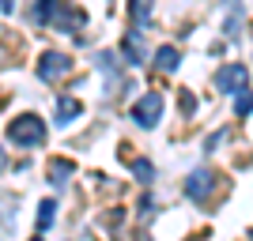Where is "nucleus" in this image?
Here are the masks:
<instances>
[{
  "instance_id": "3",
  "label": "nucleus",
  "mask_w": 253,
  "mask_h": 241,
  "mask_svg": "<svg viewBox=\"0 0 253 241\" xmlns=\"http://www.w3.org/2000/svg\"><path fill=\"white\" fill-rule=\"evenodd\" d=\"M159 113H163V98L151 91V95H144L136 105H132V121H136L140 128H151L159 121Z\"/></svg>"
},
{
  "instance_id": "10",
  "label": "nucleus",
  "mask_w": 253,
  "mask_h": 241,
  "mask_svg": "<svg viewBox=\"0 0 253 241\" xmlns=\"http://www.w3.org/2000/svg\"><path fill=\"white\" fill-rule=\"evenodd\" d=\"M234 109H238V113H250V109H253V95H250V91H242V95H238V102H234Z\"/></svg>"
},
{
  "instance_id": "13",
  "label": "nucleus",
  "mask_w": 253,
  "mask_h": 241,
  "mask_svg": "<svg viewBox=\"0 0 253 241\" xmlns=\"http://www.w3.org/2000/svg\"><path fill=\"white\" fill-rule=\"evenodd\" d=\"M4 166H8V158H4V151H0V170H4Z\"/></svg>"
},
{
  "instance_id": "8",
  "label": "nucleus",
  "mask_w": 253,
  "mask_h": 241,
  "mask_svg": "<svg viewBox=\"0 0 253 241\" xmlns=\"http://www.w3.org/2000/svg\"><path fill=\"white\" fill-rule=\"evenodd\" d=\"M53 215H57V204H53V200H42V204H38V230H49Z\"/></svg>"
},
{
  "instance_id": "12",
  "label": "nucleus",
  "mask_w": 253,
  "mask_h": 241,
  "mask_svg": "<svg viewBox=\"0 0 253 241\" xmlns=\"http://www.w3.org/2000/svg\"><path fill=\"white\" fill-rule=\"evenodd\" d=\"M132 170H136V177L151 181V166H148V162H136V166H132Z\"/></svg>"
},
{
  "instance_id": "14",
  "label": "nucleus",
  "mask_w": 253,
  "mask_h": 241,
  "mask_svg": "<svg viewBox=\"0 0 253 241\" xmlns=\"http://www.w3.org/2000/svg\"><path fill=\"white\" fill-rule=\"evenodd\" d=\"M34 241H38V238H34Z\"/></svg>"
},
{
  "instance_id": "6",
  "label": "nucleus",
  "mask_w": 253,
  "mask_h": 241,
  "mask_svg": "<svg viewBox=\"0 0 253 241\" xmlns=\"http://www.w3.org/2000/svg\"><path fill=\"white\" fill-rule=\"evenodd\" d=\"M178 49H174V45H163V49L155 53V68L159 72H178Z\"/></svg>"
},
{
  "instance_id": "11",
  "label": "nucleus",
  "mask_w": 253,
  "mask_h": 241,
  "mask_svg": "<svg viewBox=\"0 0 253 241\" xmlns=\"http://www.w3.org/2000/svg\"><path fill=\"white\" fill-rule=\"evenodd\" d=\"M148 15H151V8H148V4H136V8H132V19L148 23Z\"/></svg>"
},
{
  "instance_id": "5",
  "label": "nucleus",
  "mask_w": 253,
  "mask_h": 241,
  "mask_svg": "<svg viewBox=\"0 0 253 241\" xmlns=\"http://www.w3.org/2000/svg\"><path fill=\"white\" fill-rule=\"evenodd\" d=\"M211 181H215V177H211L208 170H197V173L189 177V185H185V192H189L193 200H204L211 192Z\"/></svg>"
},
{
  "instance_id": "4",
  "label": "nucleus",
  "mask_w": 253,
  "mask_h": 241,
  "mask_svg": "<svg viewBox=\"0 0 253 241\" xmlns=\"http://www.w3.org/2000/svg\"><path fill=\"white\" fill-rule=\"evenodd\" d=\"M246 79H250L246 64H227V68H223V72L215 75L219 91H227V95H242V91H246Z\"/></svg>"
},
{
  "instance_id": "1",
  "label": "nucleus",
  "mask_w": 253,
  "mask_h": 241,
  "mask_svg": "<svg viewBox=\"0 0 253 241\" xmlns=\"http://www.w3.org/2000/svg\"><path fill=\"white\" fill-rule=\"evenodd\" d=\"M8 139L15 147H34V143L45 139V125L34 113H23V117H15V121L8 125Z\"/></svg>"
},
{
  "instance_id": "2",
  "label": "nucleus",
  "mask_w": 253,
  "mask_h": 241,
  "mask_svg": "<svg viewBox=\"0 0 253 241\" xmlns=\"http://www.w3.org/2000/svg\"><path fill=\"white\" fill-rule=\"evenodd\" d=\"M72 72V61L64 57V53H42V61H38V75H42L45 83H53V79H61V75Z\"/></svg>"
},
{
  "instance_id": "7",
  "label": "nucleus",
  "mask_w": 253,
  "mask_h": 241,
  "mask_svg": "<svg viewBox=\"0 0 253 241\" xmlns=\"http://www.w3.org/2000/svg\"><path fill=\"white\" fill-rule=\"evenodd\" d=\"M80 109H84V105L76 102V98H61V102H57V125H68L72 117H80Z\"/></svg>"
},
{
  "instance_id": "9",
  "label": "nucleus",
  "mask_w": 253,
  "mask_h": 241,
  "mask_svg": "<svg viewBox=\"0 0 253 241\" xmlns=\"http://www.w3.org/2000/svg\"><path fill=\"white\" fill-rule=\"evenodd\" d=\"M53 185H64V181H68V173H72V162H53Z\"/></svg>"
}]
</instances>
